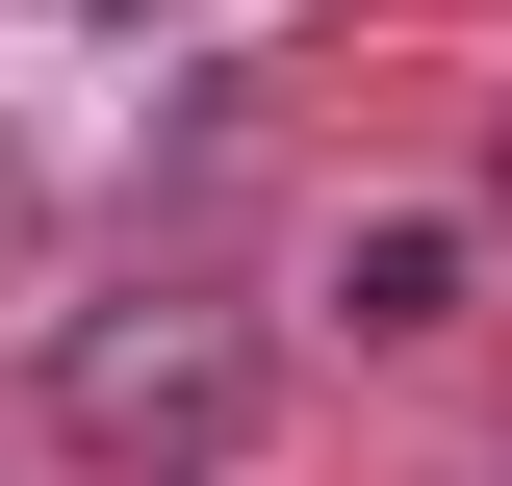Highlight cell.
Listing matches in <instances>:
<instances>
[{"label":"cell","mask_w":512,"mask_h":486,"mask_svg":"<svg viewBox=\"0 0 512 486\" xmlns=\"http://www.w3.org/2000/svg\"><path fill=\"white\" fill-rule=\"evenodd\" d=\"M52 435L77 461H231L256 435V307H205V282H128V307H77L52 333Z\"/></svg>","instance_id":"6da1fadb"},{"label":"cell","mask_w":512,"mask_h":486,"mask_svg":"<svg viewBox=\"0 0 512 486\" xmlns=\"http://www.w3.org/2000/svg\"><path fill=\"white\" fill-rule=\"evenodd\" d=\"M333 333H461V231H359L333 256Z\"/></svg>","instance_id":"7a4b0ae2"}]
</instances>
